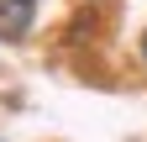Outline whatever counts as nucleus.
<instances>
[{
	"instance_id": "obj_2",
	"label": "nucleus",
	"mask_w": 147,
	"mask_h": 142,
	"mask_svg": "<svg viewBox=\"0 0 147 142\" xmlns=\"http://www.w3.org/2000/svg\"><path fill=\"white\" fill-rule=\"evenodd\" d=\"M137 53H142V68H147V32H142V42H137Z\"/></svg>"
},
{
	"instance_id": "obj_1",
	"label": "nucleus",
	"mask_w": 147,
	"mask_h": 142,
	"mask_svg": "<svg viewBox=\"0 0 147 142\" xmlns=\"http://www.w3.org/2000/svg\"><path fill=\"white\" fill-rule=\"evenodd\" d=\"M42 0H0V42H26Z\"/></svg>"
}]
</instances>
